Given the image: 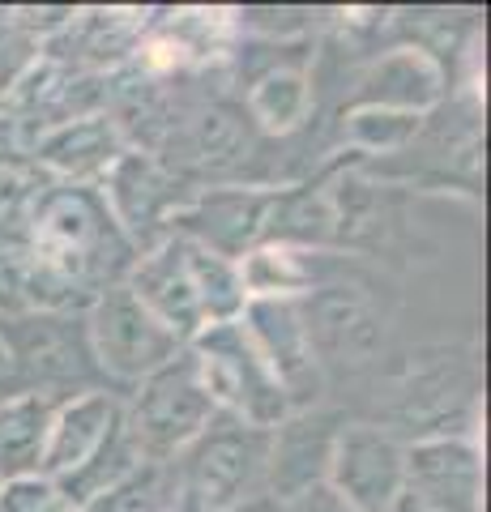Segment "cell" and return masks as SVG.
<instances>
[{
	"instance_id": "1",
	"label": "cell",
	"mask_w": 491,
	"mask_h": 512,
	"mask_svg": "<svg viewBox=\"0 0 491 512\" xmlns=\"http://www.w3.org/2000/svg\"><path fill=\"white\" fill-rule=\"evenodd\" d=\"M30 256L52 278L94 299L107 286L124 282L137 261V248L107 210L99 188L60 184L35 201L30 218Z\"/></svg>"
},
{
	"instance_id": "2",
	"label": "cell",
	"mask_w": 491,
	"mask_h": 512,
	"mask_svg": "<svg viewBox=\"0 0 491 512\" xmlns=\"http://www.w3.org/2000/svg\"><path fill=\"white\" fill-rule=\"evenodd\" d=\"M167 470L176 512H231L269 491V431L218 414Z\"/></svg>"
},
{
	"instance_id": "3",
	"label": "cell",
	"mask_w": 491,
	"mask_h": 512,
	"mask_svg": "<svg viewBox=\"0 0 491 512\" xmlns=\"http://www.w3.org/2000/svg\"><path fill=\"white\" fill-rule=\"evenodd\" d=\"M188 355H193V367L205 384V393H210V402L218 406V414H227V419L274 431L295 414L291 397L282 393V384L257 355V346L248 342L240 320L201 329L197 338L188 342Z\"/></svg>"
},
{
	"instance_id": "4",
	"label": "cell",
	"mask_w": 491,
	"mask_h": 512,
	"mask_svg": "<svg viewBox=\"0 0 491 512\" xmlns=\"http://www.w3.org/2000/svg\"><path fill=\"white\" fill-rule=\"evenodd\" d=\"M218 419L205 384L193 367L188 346L167 367L137 384V393L124 402V431L146 461H171L193 444L205 427Z\"/></svg>"
},
{
	"instance_id": "5",
	"label": "cell",
	"mask_w": 491,
	"mask_h": 512,
	"mask_svg": "<svg viewBox=\"0 0 491 512\" xmlns=\"http://www.w3.org/2000/svg\"><path fill=\"white\" fill-rule=\"evenodd\" d=\"M86 342L94 367L107 380L133 384V389L184 350V342L124 282L94 295L86 308Z\"/></svg>"
},
{
	"instance_id": "6",
	"label": "cell",
	"mask_w": 491,
	"mask_h": 512,
	"mask_svg": "<svg viewBox=\"0 0 491 512\" xmlns=\"http://www.w3.org/2000/svg\"><path fill=\"white\" fill-rule=\"evenodd\" d=\"M325 483L359 512H389L406 487V440L376 423H342L329 444Z\"/></svg>"
},
{
	"instance_id": "7",
	"label": "cell",
	"mask_w": 491,
	"mask_h": 512,
	"mask_svg": "<svg viewBox=\"0 0 491 512\" xmlns=\"http://www.w3.org/2000/svg\"><path fill=\"white\" fill-rule=\"evenodd\" d=\"M240 325L257 355L291 397L295 414H304L316 397H321V355L308 333V316L299 299H248L240 312Z\"/></svg>"
},
{
	"instance_id": "8",
	"label": "cell",
	"mask_w": 491,
	"mask_h": 512,
	"mask_svg": "<svg viewBox=\"0 0 491 512\" xmlns=\"http://www.w3.org/2000/svg\"><path fill=\"white\" fill-rule=\"evenodd\" d=\"M278 192L261 188H210L188 197L167 222V235L193 239L227 261H244L252 248L265 244L269 210H274Z\"/></svg>"
},
{
	"instance_id": "9",
	"label": "cell",
	"mask_w": 491,
	"mask_h": 512,
	"mask_svg": "<svg viewBox=\"0 0 491 512\" xmlns=\"http://www.w3.org/2000/svg\"><path fill=\"white\" fill-rule=\"evenodd\" d=\"M0 346L13 367H22L43 384L99 372L86 342V312H9L0 316Z\"/></svg>"
},
{
	"instance_id": "10",
	"label": "cell",
	"mask_w": 491,
	"mask_h": 512,
	"mask_svg": "<svg viewBox=\"0 0 491 512\" xmlns=\"http://www.w3.org/2000/svg\"><path fill=\"white\" fill-rule=\"evenodd\" d=\"M99 192L137 252H146L154 244V231H158V239H167L171 214L188 201L176 175H167L163 163H154V158L141 150H124V158L99 184Z\"/></svg>"
},
{
	"instance_id": "11",
	"label": "cell",
	"mask_w": 491,
	"mask_h": 512,
	"mask_svg": "<svg viewBox=\"0 0 491 512\" xmlns=\"http://www.w3.org/2000/svg\"><path fill=\"white\" fill-rule=\"evenodd\" d=\"M124 286H129L184 346L205 329L193 261H188V244L180 235H167V239H158V244H150L146 252H137L133 269L124 274Z\"/></svg>"
},
{
	"instance_id": "12",
	"label": "cell",
	"mask_w": 491,
	"mask_h": 512,
	"mask_svg": "<svg viewBox=\"0 0 491 512\" xmlns=\"http://www.w3.org/2000/svg\"><path fill=\"white\" fill-rule=\"evenodd\" d=\"M120 423H124V402L107 389H82L60 397L52 410V427H47L43 478L65 483L77 470H86L107 448V440L120 431Z\"/></svg>"
},
{
	"instance_id": "13",
	"label": "cell",
	"mask_w": 491,
	"mask_h": 512,
	"mask_svg": "<svg viewBox=\"0 0 491 512\" xmlns=\"http://www.w3.org/2000/svg\"><path fill=\"white\" fill-rule=\"evenodd\" d=\"M406 491L445 512H483V453L470 436H423L406 444Z\"/></svg>"
},
{
	"instance_id": "14",
	"label": "cell",
	"mask_w": 491,
	"mask_h": 512,
	"mask_svg": "<svg viewBox=\"0 0 491 512\" xmlns=\"http://www.w3.org/2000/svg\"><path fill=\"white\" fill-rule=\"evenodd\" d=\"M35 158L47 171H56L65 184L99 188L124 158V133L112 116L90 111V116H73L47 128L35 141Z\"/></svg>"
},
{
	"instance_id": "15",
	"label": "cell",
	"mask_w": 491,
	"mask_h": 512,
	"mask_svg": "<svg viewBox=\"0 0 491 512\" xmlns=\"http://www.w3.org/2000/svg\"><path fill=\"white\" fill-rule=\"evenodd\" d=\"M445 90V73L440 64L419 52V47H402L385 60H376L359 90V107H393V111H415L423 116L427 107Z\"/></svg>"
},
{
	"instance_id": "16",
	"label": "cell",
	"mask_w": 491,
	"mask_h": 512,
	"mask_svg": "<svg viewBox=\"0 0 491 512\" xmlns=\"http://www.w3.org/2000/svg\"><path fill=\"white\" fill-rule=\"evenodd\" d=\"M56 402L60 397L52 389H26L0 402V483L43 474V448Z\"/></svg>"
},
{
	"instance_id": "17",
	"label": "cell",
	"mask_w": 491,
	"mask_h": 512,
	"mask_svg": "<svg viewBox=\"0 0 491 512\" xmlns=\"http://www.w3.org/2000/svg\"><path fill=\"white\" fill-rule=\"evenodd\" d=\"M312 111V82L304 69H269L257 86L248 90V120L265 133H295Z\"/></svg>"
},
{
	"instance_id": "18",
	"label": "cell",
	"mask_w": 491,
	"mask_h": 512,
	"mask_svg": "<svg viewBox=\"0 0 491 512\" xmlns=\"http://www.w3.org/2000/svg\"><path fill=\"white\" fill-rule=\"evenodd\" d=\"M235 265H240L248 299H299V291L308 286V274L291 244H261Z\"/></svg>"
},
{
	"instance_id": "19",
	"label": "cell",
	"mask_w": 491,
	"mask_h": 512,
	"mask_svg": "<svg viewBox=\"0 0 491 512\" xmlns=\"http://www.w3.org/2000/svg\"><path fill=\"white\" fill-rule=\"evenodd\" d=\"M77 512H176L167 461H146V466L133 470L124 483H116L103 495H94V500L82 504Z\"/></svg>"
},
{
	"instance_id": "20",
	"label": "cell",
	"mask_w": 491,
	"mask_h": 512,
	"mask_svg": "<svg viewBox=\"0 0 491 512\" xmlns=\"http://www.w3.org/2000/svg\"><path fill=\"white\" fill-rule=\"evenodd\" d=\"M188 141H193V154L205 167H223V163H231V158H240V150L248 146V116L240 107L210 103L193 120Z\"/></svg>"
},
{
	"instance_id": "21",
	"label": "cell",
	"mask_w": 491,
	"mask_h": 512,
	"mask_svg": "<svg viewBox=\"0 0 491 512\" xmlns=\"http://www.w3.org/2000/svg\"><path fill=\"white\" fill-rule=\"evenodd\" d=\"M423 116L415 111H393V107H355L351 120H346V141L355 150H368V154H389V150H402L406 141H415Z\"/></svg>"
},
{
	"instance_id": "22",
	"label": "cell",
	"mask_w": 491,
	"mask_h": 512,
	"mask_svg": "<svg viewBox=\"0 0 491 512\" xmlns=\"http://www.w3.org/2000/svg\"><path fill=\"white\" fill-rule=\"evenodd\" d=\"M0 512H77L69 495L60 491L52 478L30 474V478H9L0 483Z\"/></svg>"
},
{
	"instance_id": "23",
	"label": "cell",
	"mask_w": 491,
	"mask_h": 512,
	"mask_svg": "<svg viewBox=\"0 0 491 512\" xmlns=\"http://www.w3.org/2000/svg\"><path fill=\"white\" fill-rule=\"evenodd\" d=\"M287 512H359V508H355V504H346L342 495L321 478V483H312V487H304V491H295L291 500H287Z\"/></svg>"
},
{
	"instance_id": "24",
	"label": "cell",
	"mask_w": 491,
	"mask_h": 512,
	"mask_svg": "<svg viewBox=\"0 0 491 512\" xmlns=\"http://www.w3.org/2000/svg\"><path fill=\"white\" fill-rule=\"evenodd\" d=\"M231 512H287V500H278V495H269V491H261V495H252V500H244V504H235Z\"/></svg>"
},
{
	"instance_id": "25",
	"label": "cell",
	"mask_w": 491,
	"mask_h": 512,
	"mask_svg": "<svg viewBox=\"0 0 491 512\" xmlns=\"http://www.w3.org/2000/svg\"><path fill=\"white\" fill-rule=\"evenodd\" d=\"M389 512H445V508L427 504L423 495H415V491H406V487H402V495H398V500L389 504Z\"/></svg>"
},
{
	"instance_id": "26",
	"label": "cell",
	"mask_w": 491,
	"mask_h": 512,
	"mask_svg": "<svg viewBox=\"0 0 491 512\" xmlns=\"http://www.w3.org/2000/svg\"><path fill=\"white\" fill-rule=\"evenodd\" d=\"M5 367H9V359H5V346H0V372H5Z\"/></svg>"
}]
</instances>
